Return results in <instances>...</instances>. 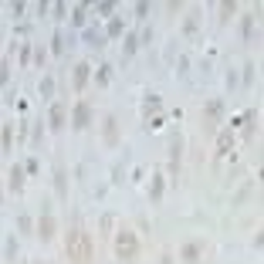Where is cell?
I'll return each mask as SVG.
<instances>
[{
	"mask_svg": "<svg viewBox=\"0 0 264 264\" xmlns=\"http://www.w3.org/2000/svg\"><path fill=\"white\" fill-rule=\"evenodd\" d=\"M64 251H68V258L75 264H88L91 261V237H85L78 227H71L64 234Z\"/></svg>",
	"mask_w": 264,
	"mask_h": 264,
	"instance_id": "obj_1",
	"label": "cell"
},
{
	"mask_svg": "<svg viewBox=\"0 0 264 264\" xmlns=\"http://www.w3.org/2000/svg\"><path fill=\"white\" fill-rule=\"evenodd\" d=\"M112 240H116V258H118V261L132 264L136 258H139V237L132 234L129 227H125V231H118Z\"/></svg>",
	"mask_w": 264,
	"mask_h": 264,
	"instance_id": "obj_2",
	"label": "cell"
},
{
	"mask_svg": "<svg viewBox=\"0 0 264 264\" xmlns=\"http://www.w3.org/2000/svg\"><path fill=\"white\" fill-rule=\"evenodd\" d=\"M55 231H58L55 217H48V213H44V217L37 220V240H44V244H48V240H55Z\"/></svg>",
	"mask_w": 264,
	"mask_h": 264,
	"instance_id": "obj_3",
	"label": "cell"
},
{
	"mask_svg": "<svg viewBox=\"0 0 264 264\" xmlns=\"http://www.w3.org/2000/svg\"><path fill=\"white\" fill-rule=\"evenodd\" d=\"M234 129H224V132H220V136H217V146H213V156H217V159H220V156H227V152H231V146H234Z\"/></svg>",
	"mask_w": 264,
	"mask_h": 264,
	"instance_id": "obj_4",
	"label": "cell"
},
{
	"mask_svg": "<svg viewBox=\"0 0 264 264\" xmlns=\"http://www.w3.org/2000/svg\"><path fill=\"white\" fill-rule=\"evenodd\" d=\"M88 118H91V109H88V102H78L75 105V129H88Z\"/></svg>",
	"mask_w": 264,
	"mask_h": 264,
	"instance_id": "obj_5",
	"label": "cell"
},
{
	"mask_svg": "<svg viewBox=\"0 0 264 264\" xmlns=\"http://www.w3.org/2000/svg\"><path fill=\"white\" fill-rule=\"evenodd\" d=\"M88 75H91L88 61H78V64H75V88H85L88 85Z\"/></svg>",
	"mask_w": 264,
	"mask_h": 264,
	"instance_id": "obj_6",
	"label": "cell"
},
{
	"mask_svg": "<svg viewBox=\"0 0 264 264\" xmlns=\"http://www.w3.org/2000/svg\"><path fill=\"white\" fill-rule=\"evenodd\" d=\"M21 186H24V170H21V166H10V176H7V190H14V193H17Z\"/></svg>",
	"mask_w": 264,
	"mask_h": 264,
	"instance_id": "obj_7",
	"label": "cell"
},
{
	"mask_svg": "<svg viewBox=\"0 0 264 264\" xmlns=\"http://www.w3.org/2000/svg\"><path fill=\"white\" fill-rule=\"evenodd\" d=\"M51 129H64V105H51Z\"/></svg>",
	"mask_w": 264,
	"mask_h": 264,
	"instance_id": "obj_8",
	"label": "cell"
},
{
	"mask_svg": "<svg viewBox=\"0 0 264 264\" xmlns=\"http://www.w3.org/2000/svg\"><path fill=\"white\" fill-rule=\"evenodd\" d=\"M197 258H200V244H186V247H183V261L193 264Z\"/></svg>",
	"mask_w": 264,
	"mask_h": 264,
	"instance_id": "obj_9",
	"label": "cell"
},
{
	"mask_svg": "<svg viewBox=\"0 0 264 264\" xmlns=\"http://www.w3.org/2000/svg\"><path fill=\"white\" fill-rule=\"evenodd\" d=\"M149 197H152V200H159V197H163V176H159V173L152 176V186H149Z\"/></svg>",
	"mask_w": 264,
	"mask_h": 264,
	"instance_id": "obj_10",
	"label": "cell"
},
{
	"mask_svg": "<svg viewBox=\"0 0 264 264\" xmlns=\"http://www.w3.org/2000/svg\"><path fill=\"white\" fill-rule=\"evenodd\" d=\"M170 163H173V176H176V173H179V143L170 146Z\"/></svg>",
	"mask_w": 264,
	"mask_h": 264,
	"instance_id": "obj_11",
	"label": "cell"
},
{
	"mask_svg": "<svg viewBox=\"0 0 264 264\" xmlns=\"http://www.w3.org/2000/svg\"><path fill=\"white\" fill-rule=\"evenodd\" d=\"M109 75H112V68H109V64H102V68L95 71V82H98V85H109Z\"/></svg>",
	"mask_w": 264,
	"mask_h": 264,
	"instance_id": "obj_12",
	"label": "cell"
},
{
	"mask_svg": "<svg viewBox=\"0 0 264 264\" xmlns=\"http://www.w3.org/2000/svg\"><path fill=\"white\" fill-rule=\"evenodd\" d=\"M234 10H237V3H231V0H227V3H220V21H231V17H234Z\"/></svg>",
	"mask_w": 264,
	"mask_h": 264,
	"instance_id": "obj_13",
	"label": "cell"
},
{
	"mask_svg": "<svg viewBox=\"0 0 264 264\" xmlns=\"http://www.w3.org/2000/svg\"><path fill=\"white\" fill-rule=\"evenodd\" d=\"M55 190L64 197V190H68V186H64V170H55Z\"/></svg>",
	"mask_w": 264,
	"mask_h": 264,
	"instance_id": "obj_14",
	"label": "cell"
},
{
	"mask_svg": "<svg viewBox=\"0 0 264 264\" xmlns=\"http://www.w3.org/2000/svg\"><path fill=\"white\" fill-rule=\"evenodd\" d=\"M41 95H44V98H51V95H55V82H51V78H44V82H41Z\"/></svg>",
	"mask_w": 264,
	"mask_h": 264,
	"instance_id": "obj_15",
	"label": "cell"
},
{
	"mask_svg": "<svg viewBox=\"0 0 264 264\" xmlns=\"http://www.w3.org/2000/svg\"><path fill=\"white\" fill-rule=\"evenodd\" d=\"M136 44H139V37H136V34H125V55H132Z\"/></svg>",
	"mask_w": 264,
	"mask_h": 264,
	"instance_id": "obj_16",
	"label": "cell"
},
{
	"mask_svg": "<svg viewBox=\"0 0 264 264\" xmlns=\"http://www.w3.org/2000/svg\"><path fill=\"white\" fill-rule=\"evenodd\" d=\"M122 28H125L122 17H112V21H109V34H122Z\"/></svg>",
	"mask_w": 264,
	"mask_h": 264,
	"instance_id": "obj_17",
	"label": "cell"
},
{
	"mask_svg": "<svg viewBox=\"0 0 264 264\" xmlns=\"http://www.w3.org/2000/svg\"><path fill=\"white\" fill-rule=\"evenodd\" d=\"M14 143V125H3V149H10Z\"/></svg>",
	"mask_w": 264,
	"mask_h": 264,
	"instance_id": "obj_18",
	"label": "cell"
},
{
	"mask_svg": "<svg viewBox=\"0 0 264 264\" xmlns=\"http://www.w3.org/2000/svg\"><path fill=\"white\" fill-rule=\"evenodd\" d=\"M197 24H200V14H190V17H186V34H193Z\"/></svg>",
	"mask_w": 264,
	"mask_h": 264,
	"instance_id": "obj_19",
	"label": "cell"
},
{
	"mask_svg": "<svg viewBox=\"0 0 264 264\" xmlns=\"http://www.w3.org/2000/svg\"><path fill=\"white\" fill-rule=\"evenodd\" d=\"M71 21H75V24H85V7H75V10H71Z\"/></svg>",
	"mask_w": 264,
	"mask_h": 264,
	"instance_id": "obj_20",
	"label": "cell"
},
{
	"mask_svg": "<svg viewBox=\"0 0 264 264\" xmlns=\"http://www.w3.org/2000/svg\"><path fill=\"white\" fill-rule=\"evenodd\" d=\"M220 109H224L220 102H210V105H206V116H210V118H217V116H220Z\"/></svg>",
	"mask_w": 264,
	"mask_h": 264,
	"instance_id": "obj_21",
	"label": "cell"
},
{
	"mask_svg": "<svg viewBox=\"0 0 264 264\" xmlns=\"http://www.w3.org/2000/svg\"><path fill=\"white\" fill-rule=\"evenodd\" d=\"M146 105H149V109H156V112H159V105H163V98H159V95H149V98H146Z\"/></svg>",
	"mask_w": 264,
	"mask_h": 264,
	"instance_id": "obj_22",
	"label": "cell"
}]
</instances>
